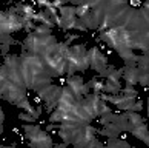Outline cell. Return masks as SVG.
Here are the masks:
<instances>
[{"label": "cell", "mask_w": 149, "mask_h": 148, "mask_svg": "<svg viewBox=\"0 0 149 148\" xmlns=\"http://www.w3.org/2000/svg\"><path fill=\"white\" fill-rule=\"evenodd\" d=\"M22 28H25V20L22 19V15L13 14L9 11L0 14V31H2V34H11V32L19 31Z\"/></svg>", "instance_id": "6da1fadb"}, {"label": "cell", "mask_w": 149, "mask_h": 148, "mask_svg": "<svg viewBox=\"0 0 149 148\" xmlns=\"http://www.w3.org/2000/svg\"><path fill=\"white\" fill-rule=\"evenodd\" d=\"M88 57H89V67L95 69L97 73H100L102 69L108 67V59L98 51V48H91L88 51Z\"/></svg>", "instance_id": "7a4b0ae2"}, {"label": "cell", "mask_w": 149, "mask_h": 148, "mask_svg": "<svg viewBox=\"0 0 149 148\" xmlns=\"http://www.w3.org/2000/svg\"><path fill=\"white\" fill-rule=\"evenodd\" d=\"M123 71V77L126 80L128 85H137L139 83V68H129V67H125L121 68Z\"/></svg>", "instance_id": "3957f363"}, {"label": "cell", "mask_w": 149, "mask_h": 148, "mask_svg": "<svg viewBox=\"0 0 149 148\" xmlns=\"http://www.w3.org/2000/svg\"><path fill=\"white\" fill-rule=\"evenodd\" d=\"M103 91L106 93V94H112V96H117L118 93L121 91V85L120 82H111V80H106L104 82V86H103Z\"/></svg>", "instance_id": "277c9868"}, {"label": "cell", "mask_w": 149, "mask_h": 148, "mask_svg": "<svg viewBox=\"0 0 149 148\" xmlns=\"http://www.w3.org/2000/svg\"><path fill=\"white\" fill-rule=\"evenodd\" d=\"M126 117H128L129 123L132 125V128H137V127H140V125H145V123H143V117L140 116L139 113L128 111V113H126Z\"/></svg>", "instance_id": "5b68a950"}, {"label": "cell", "mask_w": 149, "mask_h": 148, "mask_svg": "<svg viewBox=\"0 0 149 148\" xmlns=\"http://www.w3.org/2000/svg\"><path fill=\"white\" fill-rule=\"evenodd\" d=\"M106 148H131V145L125 139L114 137V139H109V142L106 144Z\"/></svg>", "instance_id": "8992f818"}, {"label": "cell", "mask_w": 149, "mask_h": 148, "mask_svg": "<svg viewBox=\"0 0 149 148\" xmlns=\"http://www.w3.org/2000/svg\"><path fill=\"white\" fill-rule=\"evenodd\" d=\"M131 133L134 134L137 139L143 140L146 136H149V134H148V125H140V127H137V128H132Z\"/></svg>", "instance_id": "52a82bcc"}, {"label": "cell", "mask_w": 149, "mask_h": 148, "mask_svg": "<svg viewBox=\"0 0 149 148\" xmlns=\"http://www.w3.org/2000/svg\"><path fill=\"white\" fill-rule=\"evenodd\" d=\"M139 83L143 86H149V69L139 68Z\"/></svg>", "instance_id": "ba28073f"}, {"label": "cell", "mask_w": 149, "mask_h": 148, "mask_svg": "<svg viewBox=\"0 0 149 148\" xmlns=\"http://www.w3.org/2000/svg\"><path fill=\"white\" fill-rule=\"evenodd\" d=\"M139 68L140 69H149V51L143 53V56L139 59Z\"/></svg>", "instance_id": "9c48e42d"}, {"label": "cell", "mask_w": 149, "mask_h": 148, "mask_svg": "<svg viewBox=\"0 0 149 148\" xmlns=\"http://www.w3.org/2000/svg\"><path fill=\"white\" fill-rule=\"evenodd\" d=\"M120 93H121V96H126V97H137V90H134L131 85L125 86Z\"/></svg>", "instance_id": "30bf717a"}, {"label": "cell", "mask_w": 149, "mask_h": 148, "mask_svg": "<svg viewBox=\"0 0 149 148\" xmlns=\"http://www.w3.org/2000/svg\"><path fill=\"white\" fill-rule=\"evenodd\" d=\"M19 119L20 120H25V122H36V117L32 116V114H29V113H20L19 114Z\"/></svg>", "instance_id": "8fae6325"}, {"label": "cell", "mask_w": 149, "mask_h": 148, "mask_svg": "<svg viewBox=\"0 0 149 148\" xmlns=\"http://www.w3.org/2000/svg\"><path fill=\"white\" fill-rule=\"evenodd\" d=\"M22 128H23V131H25L26 134H28V133H32V131L40 130V127H38V125H28V123H23V125H22Z\"/></svg>", "instance_id": "7c38bea8"}, {"label": "cell", "mask_w": 149, "mask_h": 148, "mask_svg": "<svg viewBox=\"0 0 149 148\" xmlns=\"http://www.w3.org/2000/svg\"><path fill=\"white\" fill-rule=\"evenodd\" d=\"M141 109H143V102H141V100H135V102H134V105L131 107V109H129V111L139 113V111H141Z\"/></svg>", "instance_id": "4fadbf2b"}, {"label": "cell", "mask_w": 149, "mask_h": 148, "mask_svg": "<svg viewBox=\"0 0 149 148\" xmlns=\"http://www.w3.org/2000/svg\"><path fill=\"white\" fill-rule=\"evenodd\" d=\"M66 142H63V144H58V145H54V148H66Z\"/></svg>", "instance_id": "5bb4252c"}, {"label": "cell", "mask_w": 149, "mask_h": 148, "mask_svg": "<svg viewBox=\"0 0 149 148\" xmlns=\"http://www.w3.org/2000/svg\"><path fill=\"white\" fill-rule=\"evenodd\" d=\"M3 120H5V113L2 111V113H0V122L3 123Z\"/></svg>", "instance_id": "9a60e30c"}, {"label": "cell", "mask_w": 149, "mask_h": 148, "mask_svg": "<svg viewBox=\"0 0 149 148\" xmlns=\"http://www.w3.org/2000/svg\"><path fill=\"white\" fill-rule=\"evenodd\" d=\"M148 116H149V99H148Z\"/></svg>", "instance_id": "2e32d148"}, {"label": "cell", "mask_w": 149, "mask_h": 148, "mask_svg": "<svg viewBox=\"0 0 149 148\" xmlns=\"http://www.w3.org/2000/svg\"><path fill=\"white\" fill-rule=\"evenodd\" d=\"M6 148H15V145H13V147H6Z\"/></svg>", "instance_id": "e0dca14e"}, {"label": "cell", "mask_w": 149, "mask_h": 148, "mask_svg": "<svg viewBox=\"0 0 149 148\" xmlns=\"http://www.w3.org/2000/svg\"><path fill=\"white\" fill-rule=\"evenodd\" d=\"M131 148H135V147H131Z\"/></svg>", "instance_id": "ac0fdd59"}]
</instances>
